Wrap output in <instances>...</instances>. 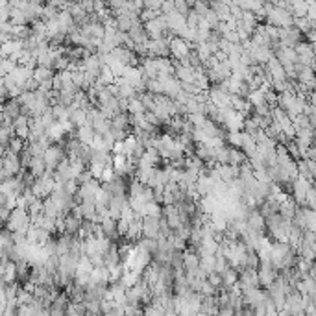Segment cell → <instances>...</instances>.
I'll return each instance as SVG.
<instances>
[{
	"instance_id": "obj_1",
	"label": "cell",
	"mask_w": 316,
	"mask_h": 316,
	"mask_svg": "<svg viewBox=\"0 0 316 316\" xmlns=\"http://www.w3.org/2000/svg\"><path fill=\"white\" fill-rule=\"evenodd\" d=\"M263 8L266 11L265 24H270L274 28H290L294 23V17L289 9L277 8V6L270 4V2H263Z\"/></svg>"
},
{
	"instance_id": "obj_2",
	"label": "cell",
	"mask_w": 316,
	"mask_h": 316,
	"mask_svg": "<svg viewBox=\"0 0 316 316\" xmlns=\"http://www.w3.org/2000/svg\"><path fill=\"white\" fill-rule=\"evenodd\" d=\"M4 226L9 233H18V235H24V237H26V231H28V228L32 226V222H30V215H28L26 209L15 207V209L9 213Z\"/></svg>"
},
{
	"instance_id": "obj_3",
	"label": "cell",
	"mask_w": 316,
	"mask_h": 316,
	"mask_svg": "<svg viewBox=\"0 0 316 316\" xmlns=\"http://www.w3.org/2000/svg\"><path fill=\"white\" fill-rule=\"evenodd\" d=\"M65 157L67 156H65V150L61 144H52L50 148H46V152L43 154V161H45V166H46V174L48 176L54 174L55 166L60 165Z\"/></svg>"
},
{
	"instance_id": "obj_4",
	"label": "cell",
	"mask_w": 316,
	"mask_h": 316,
	"mask_svg": "<svg viewBox=\"0 0 316 316\" xmlns=\"http://www.w3.org/2000/svg\"><path fill=\"white\" fill-rule=\"evenodd\" d=\"M100 181H97V179H91L89 183L85 185H80L78 191H76V194H74V203H82V202H92L95 203V198H97V194L100 193Z\"/></svg>"
},
{
	"instance_id": "obj_5",
	"label": "cell",
	"mask_w": 316,
	"mask_h": 316,
	"mask_svg": "<svg viewBox=\"0 0 316 316\" xmlns=\"http://www.w3.org/2000/svg\"><path fill=\"white\" fill-rule=\"evenodd\" d=\"M54 185H55L54 178L45 174L43 178L35 179V183H33V187L30 189V191H32V194L37 198V200H46V198L52 194V191H54Z\"/></svg>"
},
{
	"instance_id": "obj_6",
	"label": "cell",
	"mask_w": 316,
	"mask_h": 316,
	"mask_svg": "<svg viewBox=\"0 0 316 316\" xmlns=\"http://www.w3.org/2000/svg\"><path fill=\"white\" fill-rule=\"evenodd\" d=\"M191 50H194V43H185L183 39H179V37H172L169 43V52L170 55L174 58V61H181L185 58H189Z\"/></svg>"
},
{
	"instance_id": "obj_7",
	"label": "cell",
	"mask_w": 316,
	"mask_h": 316,
	"mask_svg": "<svg viewBox=\"0 0 316 316\" xmlns=\"http://www.w3.org/2000/svg\"><path fill=\"white\" fill-rule=\"evenodd\" d=\"M303 41V35L294 26L290 28H277V43L280 46H287V48H294L298 43Z\"/></svg>"
},
{
	"instance_id": "obj_8",
	"label": "cell",
	"mask_w": 316,
	"mask_h": 316,
	"mask_svg": "<svg viewBox=\"0 0 316 316\" xmlns=\"http://www.w3.org/2000/svg\"><path fill=\"white\" fill-rule=\"evenodd\" d=\"M268 302V296H266V290L265 289H248V290H243V305L246 307H259V305H265Z\"/></svg>"
},
{
	"instance_id": "obj_9",
	"label": "cell",
	"mask_w": 316,
	"mask_h": 316,
	"mask_svg": "<svg viewBox=\"0 0 316 316\" xmlns=\"http://www.w3.org/2000/svg\"><path fill=\"white\" fill-rule=\"evenodd\" d=\"M170 39H172V37H170ZM170 39L161 37V39H156V41H148L146 43L148 58H170V52H169Z\"/></svg>"
},
{
	"instance_id": "obj_10",
	"label": "cell",
	"mask_w": 316,
	"mask_h": 316,
	"mask_svg": "<svg viewBox=\"0 0 316 316\" xmlns=\"http://www.w3.org/2000/svg\"><path fill=\"white\" fill-rule=\"evenodd\" d=\"M159 237H161V218L144 216L142 218V238L157 240Z\"/></svg>"
},
{
	"instance_id": "obj_11",
	"label": "cell",
	"mask_w": 316,
	"mask_h": 316,
	"mask_svg": "<svg viewBox=\"0 0 316 316\" xmlns=\"http://www.w3.org/2000/svg\"><path fill=\"white\" fill-rule=\"evenodd\" d=\"M2 165H4V174L6 178H15L21 172V161H18L17 154H11V152H4L2 154Z\"/></svg>"
},
{
	"instance_id": "obj_12",
	"label": "cell",
	"mask_w": 316,
	"mask_h": 316,
	"mask_svg": "<svg viewBox=\"0 0 316 316\" xmlns=\"http://www.w3.org/2000/svg\"><path fill=\"white\" fill-rule=\"evenodd\" d=\"M157 82L161 83L163 95H165L166 98H170V100H174L179 95V91H181V83H179L174 76H159Z\"/></svg>"
},
{
	"instance_id": "obj_13",
	"label": "cell",
	"mask_w": 316,
	"mask_h": 316,
	"mask_svg": "<svg viewBox=\"0 0 316 316\" xmlns=\"http://www.w3.org/2000/svg\"><path fill=\"white\" fill-rule=\"evenodd\" d=\"M277 274H280V272L275 270L272 265H259V268H257V280H259V287L266 290L275 281Z\"/></svg>"
},
{
	"instance_id": "obj_14",
	"label": "cell",
	"mask_w": 316,
	"mask_h": 316,
	"mask_svg": "<svg viewBox=\"0 0 316 316\" xmlns=\"http://www.w3.org/2000/svg\"><path fill=\"white\" fill-rule=\"evenodd\" d=\"M246 226L248 231H253V233H265V218L259 215V211L252 209L246 216Z\"/></svg>"
},
{
	"instance_id": "obj_15",
	"label": "cell",
	"mask_w": 316,
	"mask_h": 316,
	"mask_svg": "<svg viewBox=\"0 0 316 316\" xmlns=\"http://www.w3.org/2000/svg\"><path fill=\"white\" fill-rule=\"evenodd\" d=\"M128 35H129V39L133 41V45H144L146 41H150L148 35H146V32H144V26H142L141 21L133 23V26L129 28Z\"/></svg>"
},
{
	"instance_id": "obj_16",
	"label": "cell",
	"mask_w": 316,
	"mask_h": 316,
	"mask_svg": "<svg viewBox=\"0 0 316 316\" xmlns=\"http://www.w3.org/2000/svg\"><path fill=\"white\" fill-rule=\"evenodd\" d=\"M215 169H216V172H218V176H220V181H224L226 185L231 183L233 179H238V166L216 165Z\"/></svg>"
},
{
	"instance_id": "obj_17",
	"label": "cell",
	"mask_w": 316,
	"mask_h": 316,
	"mask_svg": "<svg viewBox=\"0 0 316 316\" xmlns=\"http://www.w3.org/2000/svg\"><path fill=\"white\" fill-rule=\"evenodd\" d=\"M21 111H23V107H21V104H18L17 100H6L4 104H2V115L11 120L21 117V115H23Z\"/></svg>"
},
{
	"instance_id": "obj_18",
	"label": "cell",
	"mask_w": 316,
	"mask_h": 316,
	"mask_svg": "<svg viewBox=\"0 0 316 316\" xmlns=\"http://www.w3.org/2000/svg\"><path fill=\"white\" fill-rule=\"evenodd\" d=\"M206 316H216L218 314V303H216V296H209V298L202 300V305H200V311Z\"/></svg>"
},
{
	"instance_id": "obj_19",
	"label": "cell",
	"mask_w": 316,
	"mask_h": 316,
	"mask_svg": "<svg viewBox=\"0 0 316 316\" xmlns=\"http://www.w3.org/2000/svg\"><path fill=\"white\" fill-rule=\"evenodd\" d=\"M54 74H55L54 70L48 69V67H39V65H37L35 69H33V76H32V78L37 82V85H41V83H45V82H52Z\"/></svg>"
},
{
	"instance_id": "obj_20",
	"label": "cell",
	"mask_w": 316,
	"mask_h": 316,
	"mask_svg": "<svg viewBox=\"0 0 316 316\" xmlns=\"http://www.w3.org/2000/svg\"><path fill=\"white\" fill-rule=\"evenodd\" d=\"M28 172L33 176V178H43L46 174V166H45V161L43 157H32L30 161V166H28Z\"/></svg>"
},
{
	"instance_id": "obj_21",
	"label": "cell",
	"mask_w": 316,
	"mask_h": 316,
	"mask_svg": "<svg viewBox=\"0 0 316 316\" xmlns=\"http://www.w3.org/2000/svg\"><path fill=\"white\" fill-rule=\"evenodd\" d=\"M220 277H222V289H220V290H226V292H228L231 287H235V285H237L238 272L235 270V268H228V270L220 275Z\"/></svg>"
},
{
	"instance_id": "obj_22",
	"label": "cell",
	"mask_w": 316,
	"mask_h": 316,
	"mask_svg": "<svg viewBox=\"0 0 316 316\" xmlns=\"http://www.w3.org/2000/svg\"><path fill=\"white\" fill-rule=\"evenodd\" d=\"M74 137L78 139L80 144H83V146H91L95 132H92V128H89V126H82V128H78L74 132Z\"/></svg>"
},
{
	"instance_id": "obj_23",
	"label": "cell",
	"mask_w": 316,
	"mask_h": 316,
	"mask_svg": "<svg viewBox=\"0 0 316 316\" xmlns=\"http://www.w3.org/2000/svg\"><path fill=\"white\" fill-rule=\"evenodd\" d=\"M63 222H65V233L76 237V235H78V231H80V228H82L83 220L74 218L72 215H65L63 216Z\"/></svg>"
},
{
	"instance_id": "obj_24",
	"label": "cell",
	"mask_w": 316,
	"mask_h": 316,
	"mask_svg": "<svg viewBox=\"0 0 316 316\" xmlns=\"http://www.w3.org/2000/svg\"><path fill=\"white\" fill-rule=\"evenodd\" d=\"M161 211H163V207H161L159 203L148 202V203H144V207H142V209L139 211L137 215L141 216V218H144V216H154V218H161Z\"/></svg>"
},
{
	"instance_id": "obj_25",
	"label": "cell",
	"mask_w": 316,
	"mask_h": 316,
	"mask_svg": "<svg viewBox=\"0 0 316 316\" xmlns=\"http://www.w3.org/2000/svg\"><path fill=\"white\" fill-rule=\"evenodd\" d=\"M100 228H102V233H104V237L109 238V240H113V243H115V238L119 237V235H117V220H113V218L104 220V222L100 224Z\"/></svg>"
},
{
	"instance_id": "obj_26",
	"label": "cell",
	"mask_w": 316,
	"mask_h": 316,
	"mask_svg": "<svg viewBox=\"0 0 316 316\" xmlns=\"http://www.w3.org/2000/svg\"><path fill=\"white\" fill-rule=\"evenodd\" d=\"M294 211H296V203L292 202V198L285 200V202H281L280 206H277V215L283 216V218H287V220L292 218Z\"/></svg>"
},
{
	"instance_id": "obj_27",
	"label": "cell",
	"mask_w": 316,
	"mask_h": 316,
	"mask_svg": "<svg viewBox=\"0 0 316 316\" xmlns=\"http://www.w3.org/2000/svg\"><path fill=\"white\" fill-rule=\"evenodd\" d=\"M229 148V146H228ZM246 161V156H244L243 152L238 150V148H229L228 152V165L231 166H240Z\"/></svg>"
},
{
	"instance_id": "obj_28",
	"label": "cell",
	"mask_w": 316,
	"mask_h": 316,
	"mask_svg": "<svg viewBox=\"0 0 316 316\" xmlns=\"http://www.w3.org/2000/svg\"><path fill=\"white\" fill-rule=\"evenodd\" d=\"M45 216H50V218H58V216H63L60 213V209H58V206H55L54 202H52L50 198H46V200H43V211H41Z\"/></svg>"
},
{
	"instance_id": "obj_29",
	"label": "cell",
	"mask_w": 316,
	"mask_h": 316,
	"mask_svg": "<svg viewBox=\"0 0 316 316\" xmlns=\"http://www.w3.org/2000/svg\"><path fill=\"white\" fill-rule=\"evenodd\" d=\"M200 270L206 275H209L211 272H215V255H200Z\"/></svg>"
},
{
	"instance_id": "obj_30",
	"label": "cell",
	"mask_w": 316,
	"mask_h": 316,
	"mask_svg": "<svg viewBox=\"0 0 316 316\" xmlns=\"http://www.w3.org/2000/svg\"><path fill=\"white\" fill-rule=\"evenodd\" d=\"M105 163H102V161H95V159H91V163H89V166H87V170L91 172V176H92V179H100V176H102V172H104V169H105Z\"/></svg>"
},
{
	"instance_id": "obj_31",
	"label": "cell",
	"mask_w": 316,
	"mask_h": 316,
	"mask_svg": "<svg viewBox=\"0 0 316 316\" xmlns=\"http://www.w3.org/2000/svg\"><path fill=\"white\" fill-rule=\"evenodd\" d=\"M126 113H128L129 117H137V115H144L146 111H144L142 104L139 102V98H132V100H128V111H126Z\"/></svg>"
},
{
	"instance_id": "obj_32",
	"label": "cell",
	"mask_w": 316,
	"mask_h": 316,
	"mask_svg": "<svg viewBox=\"0 0 316 316\" xmlns=\"http://www.w3.org/2000/svg\"><path fill=\"white\" fill-rule=\"evenodd\" d=\"M15 67H17V65L9 60V58H0V80L6 78L8 74H11V70H13Z\"/></svg>"
},
{
	"instance_id": "obj_33",
	"label": "cell",
	"mask_w": 316,
	"mask_h": 316,
	"mask_svg": "<svg viewBox=\"0 0 316 316\" xmlns=\"http://www.w3.org/2000/svg\"><path fill=\"white\" fill-rule=\"evenodd\" d=\"M24 146H26V142L24 141H21V139H17V137H13L11 141H9V144H8V152H11V154H21V152L24 150Z\"/></svg>"
},
{
	"instance_id": "obj_34",
	"label": "cell",
	"mask_w": 316,
	"mask_h": 316,
	"mask_svg": "<svg viewBox=\"0 0 316 316\" xmlns=\"http://www.w3.org/2000/svg\"><path fill=\"white\" fill-rule=\"evenodd\" d=\"M228 268H229V265H228V261H226L224 257H222V255H215V274L222 275L226 270H228Z\"/></svg>"
},
{
	"instance_id": "obj_35",
	"label": "cell",
	"mask_w": 316,
	"mask_h": 316,
	"mask_svg": "<svg viewBox=\"0 0 316 316\" xmlns=\"http://www.w3.org/2000/svg\"><path fill=\"white\" fill-rule=\"evenodd\" d=\"M305 207L311 209V211H314V207H316V191H314V187L309 189L307 194H305Z\"/></svg>"
},
{
	"instance_id": "obj_36",
	"label": "cell",
	"mask_w": 316,
	"mask_h": 316,
	"mask_svg": "<svg viewBox=\"0 0 316 316\" xmlns=\"http://www.w3.org/2000/svg\"><path fill=\"white\" fill-rule=\"evenodd\" d=\"M206 281L211 285V287H215L216 292H218V290L222 289V277H220L218 274H215V272H211V274L206 277Z\"/></svg>"
},
{
	"instance_id": "obj_37",
	"label": "cell",
	"mask_w": 316,
	"mask_h": 316,
	"mask_svg": "<svg viewBox=\"0 0 316 316\" xmlns=\"http://www.w3.org/2000/svg\"><path fill=\"white\" fill-rule=\"evenodd\" d=\"M174 9L178 11L179 15L187 17V13L191 11V4H189L187 0H178V2H174Z\"/></svg>"
},
{
	"instance_id": "obj_38",
	"label": "cell",
	"mask_w": 316,
	"mask_h": 316,
	"mask_svg": "<svg viewBox=\"0 0 316 316\" xmlns=\"http://www.w3.org/2000/svg\"><path fill=\"white\" fill-rule=\"evenodd\" d=\"M124 316H142L141 305H124Z\"/></svg>"
},
{
	"instance_id": "obj_39",
	"label": "cell",
	"mask_w": 316,
	"mask_h": 316,
	"mask_svg": "<svg viewBox=\"0 0 316 316\" xmlns=\"http://www.w3.org/2000/svg\"><path fill=\"white\" fill-rule=\"evenodd\" d=\"M15 316H35V311L26 303V305H18L17 311H15Z\"/></svg>"
},
{
	"instance_id": "obj_40",
	"label": "cell",
	"mask_w": 316,
	"mask_h": 316,
	"mask_svg": "<svg viewBox=\"0 0 316 316\" xmlns=\"http://www.w3.org/2000/svg\"><path fill=\"white\" fill-rule=\"evenodd\" d=\"M18 161H21V169L28 170V166H30V161H32V156H30L26 150H23L21 154H18Z\"/></svg>"
},
{
	"instance_id": "obj_41",
	"label": "cell",
	"mask_w": 316,
	"mask_h": 316,
	"mask_svg": "<svg viewBox=\"0 0 316 316\" xmlns=\"http://www.w3.org/2000/svg\"><path fill=\"white\" fill-rule=\"evenodd\" d=\"M63 191L67 194H70V196H74V194H76V191H78V183H76L74 179H69V181H65V183H63Z\"/></svg>"
},
{
	"instance_id": "obj_42",
	"label": "cell",
	"mask_w": 316,
	"mask_h": 316,
	"mask_svg": "<svg viewBox=\"0 0 316 316\" xmlns=\"http://www.w3.org/2000/svg\"><path fill=\"white\" fill-rule=\"evenodd\" d=\"M91 179H92L91 172H89V170L85 169V170H83V172H82V174L78 176V178L74 179V181H76V183H78V187H80V185H85V183H89Z\"/></svg>"
},
{
	"instance_id": "obj_43",
	"label": "cell",
	"mask_w": 316,
	"mask_h": 316,
	"mask_svg": "<svg viewBox=\"0 0 316 316\" xmlns=\"http://www.w3.org/2000/svg\"><path fill=\"white\" fill-rule=\"evenodd\" d=\"M144 8L142 9H148V11H159L161 9V0H148V2H142Z\"/></svg>"
},
{
	"instance_id": "obj_44",
	"label": "cell",
	"mask_w": 316,
	"mask_h": 316,
	"mask_svg": "<svg viewBox=\"0 0 316 316\" xmlns=\"http://www.w3.org/2000/svg\"><path fill=\"white\" fill-rule=\"evenodd\" d=\"M111 156H126V150H124V142H115L113 148H111Z\"/></svg>"
},
{
	"instance_id": "obj_45",
	"label": "cell",
	"mask_w": 316,
	"mask_h": 316,
	"mask_svg": "<svg viewBox=\"0 0 316 316\" xmlns=\"http://www.w3.org/2000/svg\"><path fill=\"white\" fill-rule=\"evenodd\" d=\"M8 100V91H6V87H4V83L0 82V105L4 104V102Z\"/></svg>"
},
{
	"instance_id": "obj_46",
	"label": "cell",
	"mask_w": 316,
	"mask_h": 316,
	"mask_svg": "<svg viewBox=\"0 0 316 316\" xmlns=\"http://www.w3.org/2000/svg\"><path fill=\"white\" fill-rule=\"evenodd\" d=\"M35 316H50V312H48V309H39L35 312Z\"/></svg>"
},
{
	"instance_id": "obj_47",
	"label": "cell",
	"mask_w": 316,
	"mask_h": 316,
	"mask_svg": "<svg viewBox=\"0 0 316 316\" xmlns=\"http://www.w3.org/2000/svg\"><path fill=\"white\" fill-rule=\"evenodd\" d=\"M163 316H178V312L176 311H165V314Z\"/></svg>"
},
{
	"instance_id": "obj_48",
	"label": "cell",
	"mask_w": 316,
	"mask_h": 316,
	"mask_svg": "<svg viewBox=\"0 0 316 316\" xmlns=\"http://www.w3.org/2000/svg\"><path fill=\"white\" fill-rule=\"evenodd\" d=\"M277 316H290V314L285 311V309H281V311H277Z\"/></svg>"
}]
</instances>
